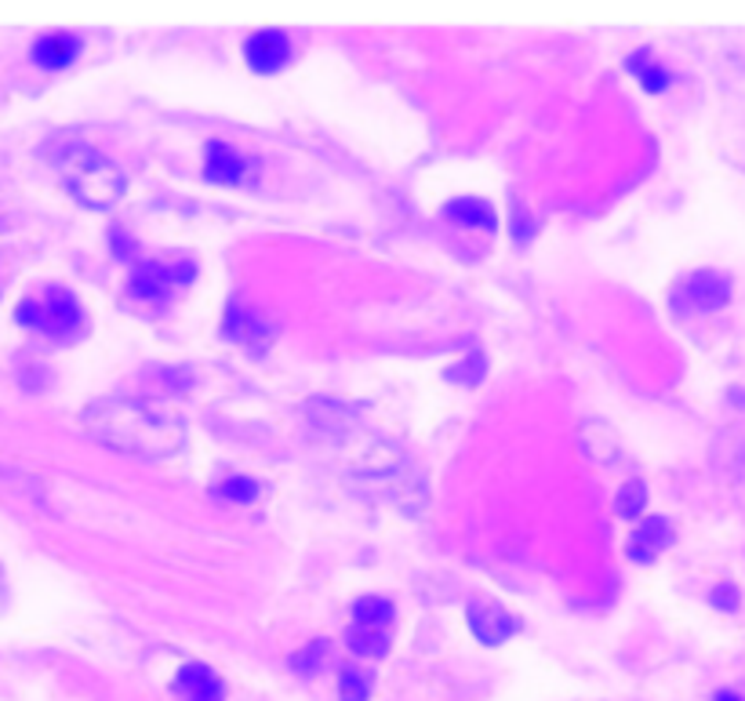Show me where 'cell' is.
<instances>
[{"label":"cell","mask_w":745,"mask_h":701,"mask_svg":"<svg viewBox=\"0 0 745 701\" xmlns=\"http://www.w3.org/2000/svg\"><path fill=\"white\" fill-rule=\"evenodd\" d=\"M81 429L92 440L135 458H168L185 444V418L164 400L106 396L81 411Z\"/></svg>","instance_id":"1"},{"label":"cell","mask_w":745,"mask_h":701,"mask_svg":"<svg viewBox=\"0 0 745 701\" xmlns=\"http://www.w3.org/2000/svg\"><path fill=\"white\" fill-rule=\"evenodd\" d=\"M52 160L58 168L62 185H66V193L92 211L114 208L124 197V190H128L124 171L109 157L98 153V149H92L88 142H66Z\"/></svg>","instance_id":"2"},{"label":"cell","mask_w":745,"mask_h":701,"mask_svg":"<svg viewBox=\"0 0 745 701\" xmlns=\"http://www.w3.org/2000/svg\"><path fill=\"white\" fill-rule=\"evenodd\" d=\"M15 320L22 328L52 334V338H70L84 328L81 302L66 291V287H44L41 295L26 298V302L19 306Z\"/></svg>","instance_id":"3"},{"label":"cell","mask_w":745,"mask_h":701,"mask_svg":"<svg viewBox=\"0 0 745 701\" xmlns=\"http://www.w3.org/2000/svg\"><path fill=\"white\" fill-rule=\"evenodd\" d=\"M727 302H731V280L716 269L691 273V277L680 280L673 287V295H669V306H673V312H680V317H691V312H713Z\"/></svg>","instance_id":"4"},{"label":"cell","mask_w":745,"mask_h":701,"mask_svg":"<svg viewBox=\"0 0 745 701\" xmlns=\"http://www.w3.org/2000/svg\"><path fill=\"white\" fill-rule=\"evenodd\" d=\"M193 273H196L193 262H179V266L142 262V266H135V273L128 277V291L135 298H142V302H160V298H168L179 284H190Z\"/></svg>","instance_id":"5"},{"label":"cell","mask_w":745,"mask_h":701,"mask_svg":"<svg viewBox=\"0 0 745 701\" xmlns=\"http://www.w3.org/2000/svg\"><path fill=\"white\" fill-rule=\"evenodd\" d=\"M466 615H469V629H473V636L483 647H499L505 640H513L520 629V622L499 604H469Z\"/></svg>","instance_id":"6"},{"label":"cell","mask_w":745,"mask_h":701,"mask_svg":"<svg viewBox=\"0 0 745 701\" xmlns=\"http://www.w3.org/2000/svg\"><path fill=\"white\" fill-rule=\"evenodd\" d=\"M244 59L255 73H277L291 59V41L280 30H258L244 41Z\"/></svg>","instance_id":"7"},{"label":"cell","mask_w":745,"mask_h":701,"mask_svg":"<svg viewBox=\"0 0 745 701\" xmlns=\"http://www.w3.org/2000/svg\"><path fill=\"white\" fill-rule=\"evenodd\" d=\"M175 694L182 701H226V683L204 661H190L175 676Z\"/></svg>","instance_id":"8"},{"label":"cell","mask_w":745,"mask_h":701,"mask_svg":"<svg viewBox=\"0 0 745 701\" xmlns=\"http://www.w3.org/2000/svg\"><path fill=\"white\" fill-rule=\"evenodd\" d=\"M669 542H673V528H669V520H662V517H648V520H640V523H637V531H632L629 545H626V553H629L632 563H651Z\"/></svg>","instance_id":"9"},{"label":"cell","mask_w":745,"mask_h":701,"mask_svg":"<svg viewBox=\"0 0 745 701\" xmlns=\"http://www.w3.org/2000/svg\"><path fill=\"white\" fill-rule=\"evenodd\" d=\"M273 334H277V328H273L266 317H258V312H247L241 302H233L226 309V338H233V342L263 349Z\"/></svg>","instance_id":"10"},{"label":"cell","mask_w":745,"mask_h":701,"mask_svg":"<svg viewBox=\"0 0 745 701\" xmlns=\"http://www.w3.org/2000/svg\"><path fill=\"white\" fill-rule=\"evenodd\" d=\"M81 55V41L73 33H47L33 44V62L41 70H66Z\"/></svg>","instance_id":"11"},{"label":"cell","mask_w":745,"mask_h":701,"mask_svg":"<svg viewBox=\"0 0 745 701\" xmlns=\"http://www.w3.org/2000/svg\"><path fill=\"white\" fill-rule=\"evenodd\" d=\"M204 174H207V182L237 185V182H244L247 164H244V157H241V153H233V149H230L226 142H207Z\"/></svg>","instance_id":"12"},{"label":"cell","mask_w":745,"mask_h":701,"mask_svg":"<svg viewBox=\"0 0 745 701\" xmlns=\"http://www.w3.org/2000/svg\"><path fill=\"white\" fill-rule=\"evenodd\" d=\"M444 219L455 222V225H473V230H491L499 225V219H494V208L488 204V200L480 197H462V200H451V204L444 208Z\"/></svg>","instance_id":"13"},{"label":"cell","mask_w":745,"mask_h":701,"mask_svg":"<svg viewBox=\"0 0 745 701\" xmlns=\"http://www.w3.org/2000/svg\"><path fill=\"white\" fill-rule=\"evenodd\" d=\"M345 647L356 658H386L390 650V629H368V625H350L345 633Z\"/></svg>","instance_id":"14"},{"label":"cell","mask_w":745,"mask_h":701,"mask_svg":"<svg viewBox=\"0 0 745 701\" xmlns=\"http://www.w3.org/2000/svg\"><path fill=\"white\" fill-rule=\"evenodd\" d=\"M353 625H368V629H390L393 625V604L382 596H364L353 604Z\"/></svg>","instance_id":"15"},{"label":"cell","mask_w":745,"mask_h":701,"mask_svg":"<svg viewBox=\"0 0 745 701\" xmlns=\"http://www.w3.org/2000/svg\"><path fill=\"white\" fill-rule=\"evenodd\" d=\"M629 66H632V77H637L643 87H648V92H666L669 81H673L662 66H658V62H651L648 52L632 55V59H629Z\"/></svg>","instance_id":"16"},{"label":"cell","mask_w":745,"mask_h":701,"mask_svg":"<svg viewBox=\"0 0 745 701\" xmlns=\"http://www.w3.org/2000/svg\"><path fill=\"white\" fill-rule=\"evenodd\" d=\"M215 498H222V502H233V506H247L258 498V484L252 477H230L215 484V491H211Z\"/></svg>","instance_id":"17"},{"label":"cell","mask_w":745,"mask_h":701,"mask_svg":"<svg viewBox=\"0 0 745 701\" xmlns=\"http://www.w3.org/2000/svg\"><path fill=\"white\" fill-rule=\"evenodd\" d=\"M615 506H618V517H637V512H643V506H648V487L640 480H629L622 491H618Z\"/></svg>","instance_id":"18"},{"label":"cell","mask_w":745,"mask_h":701,"mask_svg":"<svg viewBox=\"0 0 745 701\" xmlns=\"http://www.w3.org/2000/svg\"><path fill=\"white\" fill-rule=\"evenodd\" d=\"M371 694V676L360 669L342 672V701H368Z\"/></svg>","instance_id":"19"},{"label":"cell","mask_w":745,"mask_h":701,"mask_svg":"<svg viewBox=\"0 0 745 701\" xmlns=\"http://www.w3.org/2000/svg\"><path fill=\"white\" fill-rule=\"evenodd\" d=\"M324 655H328V644H309L306 650H298V655L291 658V666L302 676H309V672H317L320 666H324Z\"/></svg>","instance_id":"20"},{"label":"cell","mask_w":745,"mask_h":701,"mask_svg":"<svg viewBox=\"0 0 745 701\" xmlns=\"http://www.w3.org/2000/svg\"><path fill=\"white\" fill-rule=\"evenodd\" d=\"M713 604H716V607H724V610H735V607H738L735 585H720V590L713 593Z\"/></svg>","instance_id":"21"},{"label":"cell","mask_w":745,"mask_h":701,"mask_svg":"<svg viewBox=\"0 0 745 701\" xmlns=\"http://www.w3.org/2000/svg\"><path fill=\"white\" fill-rule=\"evenodd\" d=\"M513 233H517V241L524 244V241H531V233H535V225H531V219H528V215H517V222H513Z\"/></svg>","instance_id":"22"},{"label":"cell","mask_w":745,"mask_h":701,"mask_svg":"<svg viewBox=\"0 0 745 701\" xmlns=\"http://www.w3.org/2000/svg\"><path fill=\"white\" fill-rule=\"evenodd\" d=\"M716 701H745V698H742V694H735V691H720V694H716Z\"/></svg>","instance_id":"23"}]
</instances>
